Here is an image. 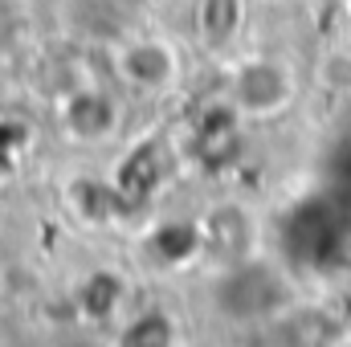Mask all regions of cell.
I'll use <instances>...</instances> for the list:
<instances>
[{
    "mask_svg": "<svg viewBox=\"0 0 351 347\" xmlns=\"http://www.w3.org/2000/svg\"><path fill=\"white\" fill-rule=\"evenodd\" d=\"M290 74L278 62H254L237 74V102L250 110H278L290 98Z\"/></svg>",
    "mask_w": 351,
    "mask_h": 347,
    "instance_id": "cell-1",
    "label": "cell"
},
{
    "mask_svg": "<svg viewBox=\"0 0 351 347\" xmlns=\"http://www.w3.org/2000/svg\"><path fill=\"white\" fill-rule=\"evenodd\" d=\"M123 70H127L135 82H147V86H156V82H164V78H168V70H172V58H168V49H160V45H135V49H127V58H123Z\"/></svg>",
    "mask_w": 351,
    "mask_h": 347,
    "instance_id": "cell-2",
    "label": "cell"
},
{
    "mask_svg": "<svg viewBox=\"0 0 351 347\" xmlns=\"http://www.w3.org/2000/svg\"><path fill=\"white\" fill-rule=\"evenodd\" d=\"M237 12H241V0H204V8H200V25H204V33H208L213 41H221V37L233 33Z\"/></svg>",
    "mask_w": 351,
    "mask_h": 347,
    "instance_id": "cell-3",
    "label": "cell"
},
{
    "mask_svg": "<svg viewBox=\"0 0 351 347\" xmlns=\"http://www.w3.org/2000/svg\"><path fill=\"white\" fill-rule=\"evenodd\" d=\"M323 82L331 90H339V94H351V53H331L327 62H323Z\"/></svg>",
    "mask_w": 351,
    "mask_h": 347,
    "instance_id": "cell-4",
    "label": "cell"
}]
</instances>
